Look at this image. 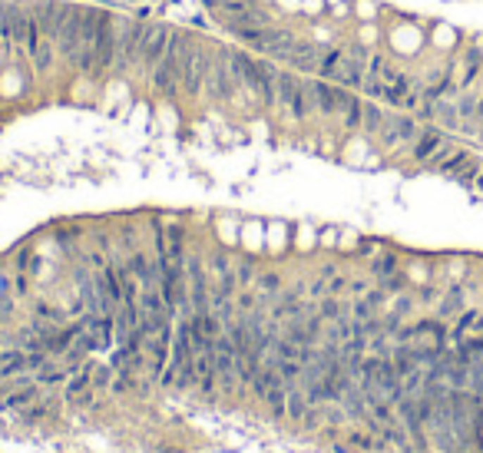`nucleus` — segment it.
<instances>
[{
  "mask_svg": "<svg viewBox=\"0 0 483 453\" xmlns=\"http://www.w3.org/2000/svg\"><path fill=\"white\" fill-rule=\"evenodd\" d=\"M480 189H483V175H480Z\"/></svg>",
  "mask_w": 483,
  "mask_h": 453,
  "instance_id": "f257e3e1",
  "label": "nucleus"
}]
</instances>
